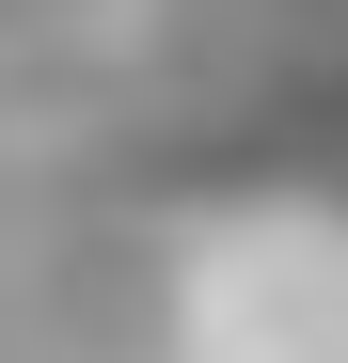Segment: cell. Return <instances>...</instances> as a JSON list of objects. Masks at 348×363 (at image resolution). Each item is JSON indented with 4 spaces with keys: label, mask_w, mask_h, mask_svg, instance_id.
<instances>
[{
    "label": "cell",
    "mask_w": 348,
    "mask_h": 363,
    "mask_svg": "<svg viewBox=\"0 0 348 363\" xmlns=\"http://www.w3.org/2000/svg\"><path fill=\"white\" fill-rule=\"evenodd\" d=\"M206 363H348V253L332 237H254L206 269Z\"/></svg>",
    "instance_id": "cell-1"
}]
</instances>
